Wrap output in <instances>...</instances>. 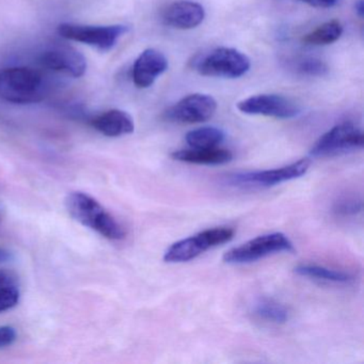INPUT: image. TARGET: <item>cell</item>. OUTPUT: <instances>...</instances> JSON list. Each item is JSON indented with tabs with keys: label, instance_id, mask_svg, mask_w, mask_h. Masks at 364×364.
Here are the masks:
<instances>
[{
	"label": "cell",
	"instance_id": "obj_9",
	"mask_svg": "<svg viewBox=\"0 0 364 364\" xmlns=\"http://www.w3.org/2000/svg\"><path fill=\"white\" fill-rule=\"evenodd\" d=\"M217 110L214 97L202 93L188 95L166 110L164 117L170 122L197 124L210 120Z\"/></svg>",
	"mask_w": 364,
	"mask_h": 364
},
{
	"label": "cell",
	"instance_id": "obj_13",
	"mask_svg": "<svg viewBox=\"0 0 364 364\" xmlns=\"http://www.w3.org/2000/svg\"><path fill=\"white\" fill-rule=\"evenodd\" d=\"M165 55L154 48H148L136 59L132 71L134 84L137 88H150L159 76L168 69Z\"/></svg>",
	"mask_w": 364,
	"mask_h": 364
},
{
	"label": "cell",
	"instance_id": "obj_20",
	"mask_svg": "<svg viewBox=\"0 0 364 364\" xmlns=\"http://www.w3.org/2000/svg\"><path fill=\"white\" fill-rule=\"evenodd\" d=\"M342 33V24L338 21H330L304 36L302 41L308 46H329L338 41Z\"/></svg>",
	"mask_w": 364,
	"mask_h": 364
},
{
	"label": "cell",
	"instance_id": "obj_16",
	"mask_svg": "<svg viewBox=\"0 0 364 364\" xmlns=\"http://www.w3.org/2000/svg\"><path fill=\"white\" fill-rule=\"evenodd\" d=\"M295 272L299 276L325 281V282L346 284L353 280V274L349 272L332 269V268L325 267V266L312 265V264L298 265L297 267H295Z\"/></svg>",
	"mask_w": 364,
	"mask_h": 364
},
{
	"label": "cell",
	"instance_id": "obj_17",
	"mask_svg": "<svg viewBox=\"0 0 364 364\" xmlns=\"http://www.w3.org/2000/svg\"><path fill=\"white\" fill-rule=\"evenodd\" d=\"M252 314L261 321L272 323H284L289 319V310L280 302L262 298L253 304Z\"/></svg>",
	"mask_w": 364,
	"mask_h": 364
},
{
	"label": "cell",
	"instance_id": "obj_6",
	"mask_svg": "<svg viewBox=\"0 0 364 364\" xmlns=\"http://www.w3.org/2000/svg\"><path fill=\"white\" fill-rule=\"evenodd\" d=\"M291 251H294L293 242L285 234L276 232L257 236L240 246L230 249L225 253L223 259L225 263L240 265L259 261L274 253Z\"/></svg>",
	"mask_w": 364,
	"mask_h": 364
},
{
	"label": "cell",
	"instance_id": "obj_12",
	"mask_svg": "<svg viewBox=\"0 0 364 364\" xmlns=\"http://www.w3.org/2000/svg\"><path fill=\"white\" fill-rule=\"evenodd\" d=\"M205 18L203 6L193 0H178L164 9L161 21L171 28L188 31L199 26Z\"/></svg>",
	"mask_w": 364,
	"mask_h": 364
},
{
	"label": "cell",
	"instance_id": "obj_15",
	"mask_svg": "<svg viewBox=\"0 0 364 364\" xmlns=\"http://www.w3.org/2000/svg\"><path fill=\"white\" fill-rule=\"evenodd\" d=\"M171 157L182 163L217 166L230 163L233 159V154L231 151L215 146V148H191L187 150H178L172 153Z\"/></svg>",
	"mask_w": 364,
	"mask_h": 364
},
{
	"label": "cell",
	"instance_id": "obj_21",
	"mask_svg": "<svg viewBox=\"0 0 364 364\" xmlns=\"http://www.w3.org/2000/svg\"><path fill=\"white\" fill-rule=\"evenodd\" d=\"M363 203L361 198L344 196L334 202L333 212L338 216H353L362 212Z\"/></svg>",
	"mask_w": 364,
	"mask_h": 364
},
{
	"label": "cell",
	"instance_id": "obj_8",
	"mask_svg": "<svg viewBox=\"0 0 364 364\" xmlns=\"http://www.w3.org/2000/svg\"><path fill=\"white\" fill-rule=\"evenodd\" d=\"M311 161L302 159L291 165L263 171L242 172L230 176L229 183L237 187H272L301 178L308 172Z\"/></svg>",
	"mask_w": 364,
	"mask_h": 364
},
{
	"label": "cell",
	"instance_id": "obj_2",
	"mask_svg": "<svg viewBox=\"0 0 364 364\" xmlns=\"http://www.w3.org/2000/svg\"><path fill=\"white\" fill-rule=\"evenodd\" d=\"M69 214L76 221L110 240H121L127 233L122 225L95 198L82 191H73L65 199Z\"/></svg>",
	"mask_w": 364,
	"mask_h": 364
},
{
	"label": "cell",
	"instance_id": "obj_3",
	"mask_svg": "<svg viewBox=\"0 0 364 364\" xmlns=\"http://www.w3.org/2000/svg\"><path fill=\"white\" fill-rule=\"evenodd\" d=\"M250 68L249 57L231 48H216L200 57L195 63L196 71L200 75L230 80L242 77Z\"/></svg>",
	"mask_w": 364,
	"mask_h": 364
},
{
	"label": "cell",
	"instance_id": "obj_26",
	"mask_svg": "<svg viewBox=\"0 0 364 364\" xmlns=\"http://www.w3.org/2000/svg\"><path fill=\"white\" fill-rule=\"evenodd\" d=\"M355 14H358L359 18H363L364 16V3L363 0H357L355 4Z\"/></svg>",
	"mask_w": 364,
	"mask_h": 364
},
{
	"label": "cell",
	"instance_id": "obj_1",
	"mask_svg": "<svg viewBox=\"0 0 364 364\" xmlns=\"http://www.w3.org/2000/svg\"><path fill=\"white\" fill-rule=\"evenodd\" d=\"M46 76L39 70L28 67L7 68L0 71V99L18 105H29L48 97Z\"/></svg>",
	"mask_w": 364,
	"mask_h": 364
},
{
	"label": "cell",
	"instance_id": "obj_4",
	"mask_svg": "<svg viewBox=\"0 0 364 364\" xmlns=\"http://www.w3.org/2000/svg\"><path fill=\"white\" fill-rule=\"evenodd\" d=\"M127 25H95L63 23L57 28V33L63 39L86 44L101 52H109L118 43L119 40L129 33Z\"/></svg>",
	"mask_w": 364,
	"mask_h": 364
},
{
	"label": "cell",
	"instance_id": "obj_24",
	"mask_svg": "<svg viewBox=\"0 0 364 364\" xmlns=\"http://www.w3.org/2000/svg\"><path fill=\"white\" fill-rule=\"evenodd\" d=\"M301 1L315 8H331L338 4V0H301Z\"/></svg>",
	"mask_w": 364,
	"mask_h": 364
},
{
	"label": "cell",
	"instance_id": "obj_14",
	"mask_svg": "<svg viewBox=\"0 0 364 364\" xmlns=\"http://www.w3.org/2000/svg\"><path fill=\"white\" fill-rule=\"evenodd\" d=\"M91 125L106 137H121L135 131V123L131 114L120 109L108 110L95 117Z\"/></svg>",
	"mask_w": 364,
	"mask_h": 364
},
{
	"label": "cell",
	"instance_id": "obj_10",
	"mask_svg": "<svg viewBox=\"0 0 364 364\" xmlns=\"http://www.w3.org/2000/svg\"><path fill=\"white\" fill-rule=\"evenodd\" d=\"M237 109L251 116L293 119L300 114V107L293 100L279 95H253L237 104Z\"/></svg>",
	"mask_w": 364,
	"mask_h": 364
},
{
	"label": "cell",
	"instance_id": "obj_5",
	"mask_svg": "<svg viewBox=\"0 0 364 364\" xmlns=\"http://www.w3.org/2000/svg\"><path fill=\"white\" fill-rule=\"evenodd\" d=\"M234 234L235 231L227 227L214 228L200 232L171 245L164 255V261L167 263L191 261L210 248L230 242L234 237Z\"/></svg>",
	"mask_w": 364,
	"mask_h": 364
},
{
	"label": "cell",
	"instance_id": "obj_23",
	"mask_svg": "<svg viewBox=\"0 0 364 364\" xmlns=\"http://www.w3.org/2000/svg\"><path fill=\"white\" fill-rule=\"evenodd\" d=\"M18 338V332L11 326H0V349L11 346Z\"/></svg>",
	"mask_w": 364,
	"mask_h": 364
},
{
	"label": "cell",
	"instance_id": "obj_25",
	"mask_svg": "<svg viewBox=\"0 0 364 364\" xmlns=\"http://www.w3.org/2000/svg\"><path fill=\"white\" fill-rule=\"evenodd\" d=\"M12 259L11 252L7 249L0 248V263L10 261Z\"/></svg>",
	"mask_w": 364,
	"mask_h": 364
},
{
	"label": "cell",
	"instance_id": "obj_22",
	"mask_svg": "<svg viewBox=\"0 0 364 364\" xmlns=\"http://www.w3.org/2000/svg\"><path fill=\"white\" fill-rule=\"evenodd\" d=\"M296 70L301 75L311 77H323L329 72V68L323 61L315 58H304L296 65Z\"/></svg>",
	"mask_w": 364,
	"mask_h": 364
},
{
	"label": "cell",
	"instance_id": "obj_11",
	"mask_svg": "<svg viewBox=\"0 0 364 364\" xmlns=\"http://www.w3.org/2000/svg\"><path fill=\"white\" fill-rule=\"evenodd\" d=\"M39 63L50 71L67 74L80 78L87 71V60L84 55L69 46H53L41 53Z\"/></svg>",
	"mask_w": 364,
	"mask_h": 364
},
{
	"label": "cell",
	"instance_id": "obj_18",
	"mask_svg": "<svg viewBox=\"0 0 364 364\" xmlns=\"http://www.w3.org/2000/svg\"><path fill=\"white\" fill-rule=\"evenodd\" d=\"M20 295V285L16 274L9 270H0V313L16 306Z\"/></svg>",
	"mask_w": 364,
	"mask_h": 364
},
{
	"label": "cell",
	"instance_id": "obj_7",
	"mask_svg": "<svg viewBox=\"0 0 364 364\" xmlns=\"http://www.w3.org/2000/svg\"><path fill=\"white\" fill-rule=\"evenodd\" d=\"M363 132L351 122L341 123L332 127L313 144V157H333L355 152L363 148Z\"/></svg>",
	"mask_w": 364,
	"mask_h": 364
},
{
	"label": "cell",
	"instance_id": "obj_27",
	"mask_svg": "<svg viewBox=\"0 0 364 364\" xmlns=\"http://www.w3.org/2000/svg\"><path fill=\"white\" fill-rule=\"evenodd\" d=\"M1 218H3V216H1V213H0V220H1Z\"/></svg>",
	"mask_w": 364,
	"mask_h": 364
},
{
	"label": "cell",
	"instance_id": "obj_19",
	"mask_svg": "<svg viewBox=\"0 0 364 364\" xmlns=\"http://www.w3.org/2000/svg\"><path fill=\"white\" fill-rule=\"evenodd\" d=\"M225 134L223 129L214 127H200L187 133V144L191 148L206 149L215 148L225 140Z\"/></svg>",
	"mask_w": 364,
	"mask_h": 364
}]
</instances>
